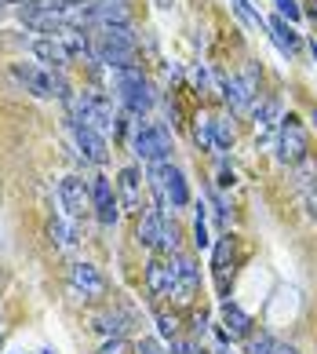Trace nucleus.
I'll list each match as a JSON object with an SVG mask.
<instances>
[{
	"mask_svg": "<svg viewBox=\"0 0 317 354\" xmlns=\"http://www.w3.org/2000/svg\"><path fill=\"white\" fill-rule=\"evenodd\" d=\"M135 48L139 41L131 33V26H99L95 41H91V55L117 73V70H135Z\"/></svg>",
	"mask_w": 317,
	"mask_h": 354,
	"instance_id": "nucleus-1",
	"label": "nucleus"
},
{
	"mask_svg": "<svg viewBox=\"0 0 317 354\" xmlns=\"http://www.w3.org/2000/svg\"><path fill=\"white\" fill-rule=\"evenodd\" d=\"M113 88H117V99H121V106L135 117H146L150 106H153V95H150V84L142 70H117L113 73Z\"/></svg>",
	"mask_w": 317,
	"mask_h": 354,
	"instance_id": "nucleus-2",
	"label": "nucleus"
},
{
	"mask_svg": "<svg viewBox=\"0 0 317 354\" xmlns=\"http://www.w3.org/2000/svg\"><path fill=\"white\" fill-rule=\"evenodd\" d=\"M131 153L142 157L146 165L168 161L171 153V136L164 124H150V121H135V132H131Z\"/></svg>",
	"mask_w": 317,
	"mask_h": 354,
	"instance_id": "nucleus-3",
	"label": "nucleus"
},
{
	"mask_svg": "<svg viewBox=\"0 0 317 354\" xmlns=\"http://www.w3.org/2000/svg\"><path fill=\"white\" fill-rule=\"evenodd\" d=\"M70 121H84V124L95 128V132H102V136L117 124L110 99L99 95V91H81L77 99H70Z\"/></svg>",
	"mask_w": 317,
	"mask_h": 354,
	"instance_id": "nucleus-4",
	"label": "nucleus"
},
{
	"mask_svg": "<svg viewBox=\"0 0 317 354\" xmlns=\"http://www.w3.org/2000/svg\"><path fill=\"white\" fill-rule=\"evenodd\" d=\"M139 245L153 248V252H175L179 248V227L168 223L164 212L150 208V212H142V219H139Z\"/></svg>",
	"mask_w": 317,
	"mask_h": 354,
	"instance_id": "nucleus-5",
	"label": "nucleus"
},
{
	"mask_svg": "<svg viewBox=\"0 0 317 354\" xmlns=\"http://www.w3.org/2000/svg\"><path fill=\"white\" fill-rule=\"evenodd\" d=\"M307 157H310V150H307V132H302L299 117L288 113L285 124H281V136H277V161L296 168L299 161H307Z\"/></svg>",
	"mask_w": 317,
	"mask_h": 354,
	"instance_id": "nucleus-6",
	"label": "nucleus"
},
{
	"mask_svg": "<svg viewBox=\"0 0 317 354\" xmlns=\"http://www.w3.org/2000/svg\"><path fill=\"white\" fill-rule=\"evenodd\" d=\"M171 270H175V288L171 296L179 304H190V299L201 292V267H197L193 256H171Z\"/></svg>",
	"mask_w": 317,
	"mask_h": 354,
	"instance_id": "nucleus-7",
	"label": "nucleus"
},
{
	"mask_svg": "<svg viewBox=\"0 0 317 354\" xmlns=\"http://www.w3.org/2000/svg\"><path fill=\"white\" fill-rule=\"evenodd\" d=\"M91 208H95V216H99L102 227H113V223L121 219V198H117L113 183L106 176L91 179Z\"/></svg>",
	"mask_w": 317,
	"mask_h": 354,
	"instance_id": "nucleus-8",
	"label": "nucleus"
},
{
	"mask_svg": "<svg viewBox=\"0 0 317 354\" xmlns=\"http://www.w3.org/2000/svg\"><path fill=\"white\" fill-rule=\"evenodd\" d=\"M70 132H73V139H77V147H81V153L88 157L91 165H106V136L102 132H95L91 124H84V121H70Z\"/></svg>",
	"mask_w": 317,
	"mask_h": 354,
	"instance_id": "nucleus-9",
	"label": "nucleus"
},
{
	"mask_svg": "<svg viewBox=\"0 0 317 354\" xmlns=\"http://www.w3.org/2000/svg\"><path fill=\"white\" fill-rule=\"evenodd\" d=\"M222 95H227L230 110H248L252 106V95H256V66H248L241 77H230V81H222Z\"/></svg>",
	"mask_w": 317,
	"mask_h": 354,
	"instance_id": "nucleus-10",
	"label": "nucleus"
},
{
	"mask_svg": "<svg viewBox=\"0 0 317 354\" xmlns=\"http://www.w3.org/2000/svg\"><path fill=\"white\" fill-rule=\"evenodd\" d=\"M11 73H15V81L30 91V95H37V99H51V95H55V77H48L44 70L30 66V62H15Z\"/></svg>",
	"mask_w": 317,
	"mask_h": 354,
	"instance_id": "nucleus-11",
	"label": "nucleus"
},
{
	"mask_svg": "<svg viewBox=\"0 0 317 354\" xmlns=\"http://www.w3.org/2000/svg\"><path fill=\"white\" fill-rule=\"evenodd\" d=\"M59 198L66 205V212L77 219V216H84V208L91 201V187H84V179H77V176H66L59 183Z\"/></svg>",
	"mask_w": 317,
	"mask_h": 354,
	"instance_id": "nucleus-12",
	"label": "nucleus"
},
{
	"mask_svg": "<svg viewBox=\"0 0 317 354\" xmlns=\"http://www.w3.org/2000/svg\"><path fill=\"white\" fill-rule=\"evenodd\" d=\"M70 281L77 292H84V296H102L106 292V278L99 274L95 263H73L70 267Z\"/></svg>",
	"mask_w": 317,
	"mask_h": 354,
	"instance_id": "nucleus-13",
	"label": "nucleus"
},
{
	"mask_svg": "<svg viewBox=\"0 0 317 354\" xmlns=\"http://www.w3.org/2000/svg\"><path fill=\"white\" fill-rule=\"evenodd\" d=\"M30 48H33V55H37V59H44V62H51V66H59V70L73 59L70 51H66V44H62V37H59V33H55V37H37Z\"/></svg>",
	"mask_w": 317,
	"mask_h": 354,
	"instance_id": "nucleus-14",
	"label": "nucleus"
},
{
	"mask_svg": "<svg viewBox=\"0 0 317 354\" xmlns=\"http://www.w3.org/2000/svg\"><path fill=\"white\" fill-rule=\"evenodd\" d=\"M222 333L230 339H248L252 336V318L237 304H222Z\"/></svg>",
	"mask_w": 317,
	"mask_h": 354,
	"instance_id": "nucleus-15",
	"label": "nucleus"
},
{
	"mask_svg": "<svg viewBox=\"0 0 317 354\" xmlns=\"http://www.w3.org/2000/svg\"><path fill=\"white\" fill-rule=\"evenodd\" d=\"M146 288H150V296H168L171 288H175V270H171V263L153 259L146 267Z\"/></svg>",
	"mask_w": 317,
	"mask_h": 354,
	"instance_id": "nucleus-16",
	"label": "nucleus"
},
{
	"mask_svg": "<svg viewBox=\"0 0 317 354\" xmlns=\"http://www.w3.org/2000/svg\"><path fill=\"white\" fill-rule=\"evenodd\" d=\"M95 19L99 26H131L128 0H95Z\"/></svg>",
	"mask_w": 317,
	"mask_h": 354,
	"instance_id": "nucleus-17",
	"label": "nucleus"
},
{
	"mask_svg": "<svg viewBox=\"0 0 317 354\" xmlns=\"http://www.w3.org/2000/svg\"><path fill=\"white\" fill-rule=\"evenodd\" d=\"M117 187H121V205L131 208V212H142V198H139V168H124L121 179H117Z\"/></svg>",
	"mask_w": 317,
	"mask_h": 354,
	"instance_id": "nucleus-18",
	"label": "nucleus"
},
{
	"mask_svg": "<svg viewBox=\"0 0 317 354\" xmlns=\"http://www.w3.org/2000/svg\"><path fill=\"white\" fill-rule=\"evenodd\" d=\"M270 33H273V41H277V48H281L285 51V55H296V51H299V33L292 30V26H288V19H281V15H277V19H270Z\"/></svg>",
	"mask_w": 317,
	"mask_h": 354,
	"instance_id": "nucleus-19",
	"label": "nucleus"
},
{
	"mask_svg": "<svg viewBox=\"0 0 317 354\" xmlns=\"http://www.w3.org/2000/svg\"><path fill=\"white\" fill-rule=\"evenodd\" d=\"M230 259H233V241L222 238V241L215 245V256H211V267H215V274H219V285H227V267H230Z\"/></svg>",
	"mask_w": 317,
	"mask_h": 354,
	"instance_id": "nucleus-20",
	"label": "nucleus"
},
{
	"mask_svg": "<svg viewBox=\"0 0 317 354\" xmlns=\"http://www.w3.org/2000/svg\"><path fill=\"white\" fill-rule=\"evenodd\" d=\"M273 351H277V339L270 333L248 336V344H244V354H273Z\"/></svg>",
	"mask_w": 317,
	"mask_h": 354,
	"instance_id": "nucleus-21",
	"label": "nucleus"
},
{
	"mask_svg": "<svg viewBox=\"0 0 317 354\" xmlns=\"http://www.w3.org/2000/svg\"><path fill=\"white\" fill-rule=\"evenodd\" d=\"M211 136H215V150H230L233 147V128L227 121H211Z\"/></svg>",
	"mask_w": 317,
	"mask_h": 354,
	"instance_id": "nucleus-22",
	"label": "nucleus"
},
{
	"mask_svg": "<svg viewBox=\"0 0 317 354\" xmlns=\"http://www.w3.org/2000/svg\"><path fill=\"white\" fill-rule=\"evenodd\" d=\"M121 322H124V314H102V318H99V333H106V336H113V339H117V336L124 333V325H121Z\"/></svg>",
	"mask_w": 317,
	"mask_h": 354,
	"instance_id": "nucleus-23",
	"label": "nucleus"
},
{
	"mask_svg": "<svg viewBox=\"0 0 317 354\" xmlns=\"http://www.w3.org/2000/svg\"><path fill=\"white\" fill-rule=\"evenodd\" d=\"M193 245L197 248H208L211 238H208V227H204V208L197 205V219H193Z\"/></svg>",
	"mask_w": 317,
	"mask_h": 354,
	"instance_id": "nucleus-24",
	"label": "nucleus"
},
{
	"mask_svg": "<svg viewBox=\"0 0 317 354\" xmlns=\"http://www.w3.org/2000/svg\"><path fill=\"white\" fill-rule=\"evenodd\" d=\"M197 142H201L204 150H215V136H211V117H201V121H197Z\"/></svg>",
	"mask_w": 317,
	"mask_h": 354,
	"instance_id": "nucleus-25",
	"label": "nucleus"
},
{
	"mask_svg": "<svg viewBox=\"0 0 317 354\" xmlns=\"http://www.w3.org/2000/svg\"><path fill=\"white\" fill-rule=\"evenodd\" d=\"M302 187V198H307V208H310V216H317V172L307 179V183H299Z\"/></svg>",
	"mask_w": 317,
	"mask_h": 354,
	"instance_id": "nucleus-26",
	"label": "nucleus"
},
{
	"mask_svg": "<svg viewBox=\"0 0 317 354\" xmlns=\"http://www.w3.org/2000/svg\"><path fill=\"white\" fill-rule=\"evenodd\" d=\"M51 241H55L59 248H70V245H73V234L66 230V227H62L59 219H51Z\"/></svg>",
	"mask_w": 317,
	"mask_h": 354,
	"instance_id": "nucleus-27",
	"label": "nucleus"
},
{
	"mask_svg": "<svg viewBox=\"0 0 317 354\" xmlns=\"http://www.w3.org/2000/svg\"><path fill=\"white\" fill-rule=\"evenodd\" d=\"M277 113H281V106H277L273 99H267V102H262V106H256V121H259V124H270Z\"/></svg>",
	"mask_w": 317,
	"mask_h": 354,
	"instance_id": "nucleus-28",
	"label": "nucleus"
},
{
	"mask_svg": "<svg viewBox=\"0 0 317 354\" xmlns=\"http://www.w3.org/2000/svg\"><path fill=\"white\" fill-rule=\"evenodd\" d=\"M157 329H161L164 339H175V336H179V325H175V318H171V314H157Z\"/></svg>",
	"mask_w": 317,
	"mask_h": 354,
	"instance_id": "nucleus-29",
	"label": "nucleus"
},
{
	"mask_svg": "<svg viewBox=\"0 0 317 354\" xmlns=\"http://www.w3.org/2000/svg\"><path fill=\"white\" fill-rule=\"evenodd\" d=\"M273 4H277V11H281V19H288V22H296V19L302 15L296 0H273Z\"/></svg>",
	"mask_w": 317,
	"mask_h": 354,
	"instance_id": "nucleus-30",
	"label": "nucleus"
},
{
	"mask_svg": "<svg viewBox=\"0 0 317 354\" xmlns=\"http://www.w3.org/2000/svg\"><path fill=\"white\" fill-rule=\"evenodd\" d=\"M135 354H164V347L157 344L153 336H146V339H139V344H135Z\"/></svg>",
	"mask_w": 317,
	"mask_h": 354,
	"instance_id": "nucleus-31",
	"label": "nucleus"
},
{
	"mask_svg": "<svg viewBox=\"0 0 317 354\" xmlns=\"http://www.w3.org/2000/svg\"><path fill=\"white\" fill-rule=\"evenodd\" d=\"M99 354H128V344H124L121 336H117V339H110V344H102Z\"/></svg>",
	"mask_w": 317,
	"mask_h": 354,
	"instance_id": "nucleus-32",
	"label": "nucleus"
},
{
	"mask_svg": "<svg viewBox=\"0 0 317 354\" xmlns=\"http://www.w3.org/2000/svg\"><path fill=\"white\" fill-rule=\"evenodd\" d=\"M273 354H299V351H296L292 344H277V351H273Z\"/></svg>",
	"mask_w": 317,
	"mask_h": 354,
	"instance_id": "nucleus-33",
	"label": "nucleus"
},
{
	"mask_svg": "<svg viewBox=\"0 0 317 354\" xmlns=\"http://www.w3.org/2000/svg\"><path fill=\"white\" fill-rule=\"evenodd\" d=\"M310 19H314V22H317V4H314V8H310Z\"/></svg>",
	"mask_w": 317,
	"mask_h": 354,
	"instance_id": "nucleus-34",
	"label": "nucleus"
},
{
	"mask_svg": "<svg viewBox=\"0 0 317 354\" xmlns=\"http://www.w3.org/2000/svg\"><path fill=\"white\" fill-rule=\"evenodd\" d=\"M4 11H11V8H8V4H4V0H0V15H4Z\"/></svg>",
	"mask_w": 317,
	"mask_h": 354,
	"instance_id": "nucleus-35",
	"label": "nucleus"
},
{
	"mask_svg": "<svg viewBox=\"0 0 317 354\" xmlns=\"http://www.w3.org/2000/svg\"><path fill=\"white\" fill-rule=\"evenodd\" d=\"M161 8H171V0H161Z\"/></svg>",
	"mask_w": 317,
	"mask_h": 354,
	"instance_id": "nucleus-36",
	"label": "nucleus"
},
{
	"mask_svg": "<svg viewBox=\"0 0 317 354\" xmlns=\"http://www.w3.org/2000/svg\"><path fill=\"white\" fill-rule=\"evenodd\" d=\"M215 354H230V351H227V347H222V351H215Z\"/></svg>",
	"mask_w": 317,
	"mask_h": 354,
	"instance_id": "nucleus-37",
	"label": "nucleus"
},
{
	"mask_svg": "<svg viewBox=\"0 0 317 354\" xmlns=\"http://www.w3.org/2000/svg\"><path fill=\"white\" fill-rule=\"evenodd\" d=\"M314 124H317V110H314Z\"/></svg>",
	"mask_w": 317,
	"mask_h": 354,
	"instance_id": "nucleus-38",
	"label": "nucleus"
},
{
	"mask_svg": "<svg viewBox=\"0 0 317 354\" xmlns=\"http://www.w3.org/2000/svg\"><path fill=\"white\" fill-rule=\"evenodd\" d=\"M44 354H48V351H44Z\"/></svg>",
	"mask_w": 317,
	"mask_h": 354,
	"instance_id": "nucleus-39",
	"label": "nucleus"
}]
</instances>
